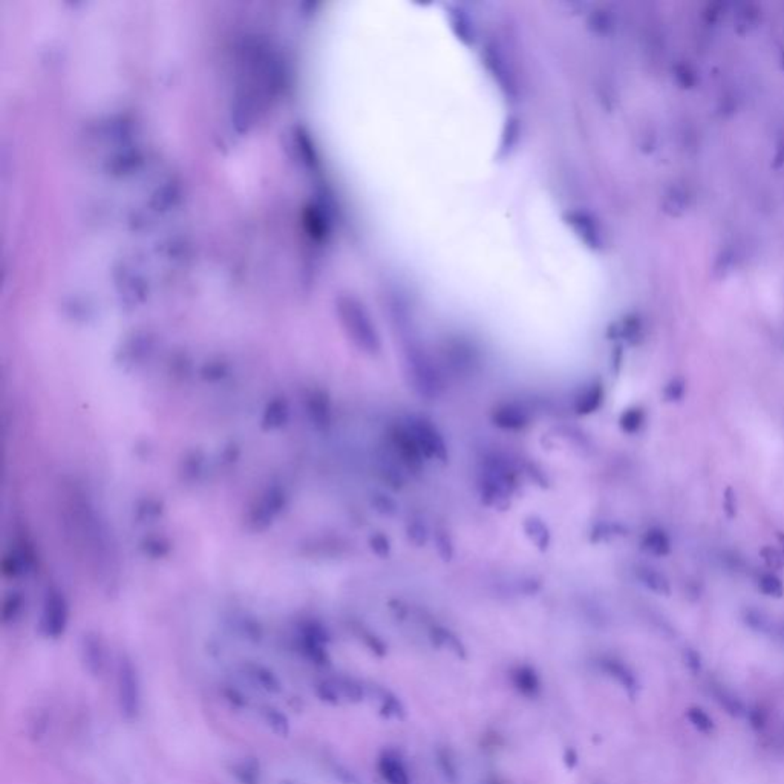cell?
I'll list each match as a JSON object with an SVG mask.
<instances>
[{"instance_id": "cell-21", "label": "cell", "mask_w": 784, "mask_h": 784, "mask_svg": "<svg viewBox=\"0 0 784 784\" xmlns=\"http://www.w3.org/2000/svg\"><path fill=\"white\" fill-rule=\"evenodd\" d=\"M643 544H645V547H647L649 551H653V553H663V549H662V547L665 546V539H663V536L660 535V533H657V532H649V533L647 535L645 541H643Z\"/></svg>"}, {"instance_id": "cell-11", "label": "cell", "mask_w": 784, "mask_h": 784, "mask_svg": "<svg viewBox=\"0 0 784 784\" xmlns=\"http://www.w3.org/2000/svg\"><path fill=\"white\" fill-rule=\"evenodd\" d=\"M230 772L239 784H262V771L259 763L244 758L230 767Z\"/></svg>"}, {"instance_id": "cell-6", "label": "cell", "mask_w": 784, "mask_h": 784, "mask_svg": "<svg viewBox=\"0 0 784 784\" xmlns=\"http://www.w3.org/2000/svg\"><path fill=\"white\" fill-rule=\"evenodd\" d=\"M492 423L506 431H521L530 425V414L516 403H504L493 409Z\"/></svg>"}, {"instance_id": "cell-13", "label": "cell", "mask_w": 784, "mask_h": 784, "mask_svg": "<svg viewBox=\"0 0 784 784\" xmlns=\"http://www.w3.org/2000/svg\"><path fill=\"white\" fill-rule=\"evenodd\" d=\"M371 504H373L377 514H380L383 516H395L399 511V506L397 502H395V500L383 492L373 493V497H371Z\"/></svg>"}, {"instance_id": "cell-15", "label": "cell", "mask_w": 784, "mask_h": 784, "mask_svg": "<svg viewBox=\"0 0 784 784\" xmlns=\"http://www.w3.org/2000/svg\"><path fill=\"white\" fill-rule=\"evenodd\" d=\"M406 532H408V538H409V541H411L412 544H414V546H417V547H423V546H426L427 538H429V533H427L426 525H425L422 521H418V519H414V521H411V523L408 524Z\"/></svg>"}, {"instance_id": "cell-12", "label": "cell", "mask_w": 784, "mask_h": 784, "mask_svg": "<svg viewBox=\"0 0 784 784\" xmlns=\"http://www.w3.org/2000/svg\"><path fill=\"white\" fill-rule=\"evenodd\" d=\"M382 773L391 784H408V773L397 758L385 757L382 760Z\"/></svg>"}, {"instance_id": "cell-23", "label": "cell", "mask_w": 784, "mask_h": 784, "mask_svg": "<svg viewBox=\"0 0 784 784\" xmlns=\"http://www.w3.org/2000/svg\"><path fill=\"white\" fill-rule=\"evenodd\" d=\"M680 85L682 88H692L696 83L697 76L696 72H692L688 66H680Z\"/></svg>"}, {"instance_id": "cell-20", "label": "cell", "mask_w": 784, "mask_h": 784, "mask_svg": "<svg viewBox=\"0 0 784 784\" xmlns=\"http://www.w3.org/2000/svg\"><path fill=\"white\" fill-rule=\"evenodd\" d=\"M224 697H226V700L228 701L230 705L235 706V708H238V709L249 706V700H247V696H244L242 692L239 691V689H236V688H232V687L227 688V689L224 691Z\"/></svg>"}, {"instance_id": "cell-14", "label": "cell", "mask_w": 784, "mask_h": 784, "mask_svg": "<svg viewBox=\"0 0 784 784\" xmlns=\"http://www.w3.org/2000/svg\"><path fill=\"white\" fill-rule=\"evenodd\" d=\"M643 422V412L638 408L626 409L624 414L619 418V426L622 427V431L626 434H634L639 431Z\"/></svg>"}, {"instance_id": "cell-17", "label": "cell", "mask_w": 784, "mask_h": 784, "mask_svg": "<svg viewBox=\"0 0 784 784\" xmlns=\"http://www.w3.org/2000/svg\"><path fill=\"white\" fill-rule=\"evenodd\" d=\"M688 204H689V196H688L687 191H685V188H682V187L668 196V202H666L668 209L671 210L673 214H679V213L682 214L685 210H687Z\"/></svg>"}, {"instance_id": "cell-2", "label": "cell", "mask_w": 784, "mask_h": 784, "mask_svg": "<svg viewBox=\"0 0 784 784\" xmlns=\"http://www.w3.org/2000/svg\"><path fill=\"white\" fill-rule=\"evenodd\" d=\"M409 431L417 441L423 457L427 460H439L446 463L449 458L448 444L436 426L425 417H415L409 422Z\"/></svg>"}, {"instance_id": "cell-7", "label": "cell", "mask_w": 784, "mask_h": 784, "mask_svg": "<svg viewBox=\"0 0 784 784\" xmlns=\"http://www.w3.org/2000/svg\"><path fill=\"white\" fill-rule=\"evenodd\" d=\"M242 674L253 687L262 692H267V694L276 696L284 691V683L279 679V675L261 663H244Z\"/></svg>"}, {"instance_id": "cell-19", "label": "cell", "mask_w": 784, "mask_h": 784, "mask_svg": "<svg viewBox=\"0 0 784 784\" xmlns=\"http://www.w3.org/2000/svg\"><path fill=\"white\" fill-rule=\"evenodd\" d=\"M638 575H639V579H640L643 584H645L648 589H653V590L662 589V584H663L662 577H660L657 573H654L653 570H651V568H640V570L638 572Z\"/></svg>"}, {"instance_id": "cell-10", "label": "cell", "mask_w": 784, "mask_h": 784, "mask_svg": "<svg viewBox=\"0 0 784 784\" xmlns=\"http://www.w3.org/2000/svg\"><path fill=\"white\" fill-rule=\"evenodd\" d=\"M523 527H524L525 536L535 544L536 547H538V549L542 550V551L549 549L551 536H550L549 527L546 525V523H544L541 518H538V516H529V518H527L525 521H524Z\"/></svg>"}, {"instance_id": "cell-9", "label": "cell", "mask_w": 784, "mask_h": 784, "mask_svg": "<svg viewBox=\"0 0 784 784\" xmlns=\"http://www.w3.org/2000/svg\"><path fill=\"white\" fill-rule=\"evenodd\" d=\"M602 401H604V386L596 382L577 395L575 401V411L579 415H589L591 412L599 409Z\"/></svg>"}, {"instance_id": "cell-22", "label": "cell", "mask_w": 784, "mask_h": 784, "mask_svg": "<svg viewBox=\"0 0 784 784\" xmlns=\"http://www.w3.org/2000/svg\"><path fill=\"white\" fill-rule=\"evenodd\" d=\"M755 14L750 13L749 10H745L738 13L737 15V27L743 28L745 31H749L752 27H755Z\"/></svg>"}, {"instance_id": "cell-5", "label": "cell", "mask_w": 784, "mask_h": 784, "mask_svg": "<svg viewBox=\"0 0 784 784\" xmlns=\"http://www.w3.org/2000/svg\"><path fill=\"white\" fill-rule=\"evenodd\" d=\"M80 659L90 678H100L106 670V649L95 634H85L80 645Z\"/></svg>"}, {"instance_id": "cell-16", "label": "cell", "mask_w": 784, "mask_h": 784, "mask_svg": "<svg viewBox=\"0 0 784 784\" xmlns=\"http://www.w3.org/2000/svg\"><path fill=\"white\" fill-rule=\"evenodd\" d=\"M435 547L436 551L443 561H451L453 556V542L451 539V535L446 530H436L435 532Z\"/></svg>"}, {"instance_id": "cell-18", "label": "cell", "mask_w": 784, "mask_h": 784, "mask_svg": "<svg viewBox=\"0 0 784 784\" xmlns=\"http://www.w3.org/2000/svg\"><path fill=\"white\" fill-rule=\"evenodd\" d=\"M369 546L378 558H387L391 553V542L383 533H374L369 538Z\"/></svg>"}, {"instance_id": "cell-1", "label": "cell", "mask_w": 784, "mask_h": 784, "mask_svg": "<svg viewBox=\"0 0 784 784\" xmlns=\"http://www.w3.org/2000/svg\"><path fill=\"white\" fill-rule=\"evenodd\" d=\"M117 701L125 720H138L143 709V683L137 665L128 656H121L118 660Z\"/></svg>"}, {"instance_id": "cell-4", "label": "cell", "mask_w": 784, "mask_h": 784, "mask_svg": "<svg viewBox=\"0 0 784 784\" xmlns=\"http://www.w3.org/2000/svg\"><path fill=\"white\" fill-rule=\"evenodd\" d=\"M391 444L401 463L412 472H418L423 467V453L412 436L409 427H395L391 432Z\"/></svg>"}, {"instance_id": "cell-3", "label": "cell", "mask_w": 784, "mask_h": 784, "mask_svg": "<svg viewBox=\"0 0 784 784\" xmlns=\"http://www.w3.org/2000/svg\"><path fill=\"white\" fill-rule=\"evenodd\" d=\"M409 376L412 387L429 400L439 397L443 390L441 377L434 366L423 357H412L409 360Z\"/></svg>"}, {"instance_id": "cell-8", "label": "cell", "mask_w": 784, "mask_h": 784, "mask_svg": "<svg viewBox=\"0 0 784 784\" xmlns=\"http://www.w3.org/2000/svg\"><path fill=\"white\" fill-rule=\"evenodd\" d=\"M259 715L262 723L267 726L270 732L276 737H288L291 732V723L288 715L275 705H262L259 708Z\"/></svg>"}]
</instances>
